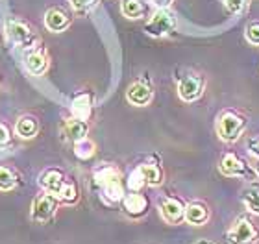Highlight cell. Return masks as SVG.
I'll use <instances>...</instances> for the list:
<instances>
[{"instance_id": "cell-1", "label": "cell", "mask_w": 259, "mask_h": 244, "mask_svg": "<svg viewBox=\"0 0 259 244\" xmlns=\"http://www.w3.org/2000/svg\"><path fill=\"white\" fill-rule=\"evenodd\" d=\"M97 183L100 185L109 200H120L122 198V185H120V176L115 168H102L95 174Z\"/></svg>"}, {"instance_id": "cell-26", "label": "cell", "mask_w": 259, "mask_h": 244, "mask_svg": "<svg viewBox=\"0 0 259 244\" xmlns=\"http://www.w3.org/2000/svg\"><path fill=\"white\" fill-rule=\"evenodd\" d=\"M246 41L252 44H259V22H252L246 28Z\"/></svg>"}, {"instance_id": "cell-14", "label": "cell", "mask_w": 259, "mask_h": 244, "mask_svg": "<svg viewBox=\"0 0 259 244\" xmlns=\"http://www.w3.org/2000/svg\"><path fill=\"white\" fill-rule=\"evenodd\" d=\"M87 122L85 120H81V119H70V120H67V124H65V135L69 137L70 141H74V142H78V141H81V139H85V135H87Z\"/></svg>"}, {"instance_id": "cell-5", "label": "cell", "mask_w": 259, "mask_h": 244, "mask_svg": "<svg viewBox=\"0 0 259 244\" xmlns=\"http://www.w3.org/2000/svg\"><path fill=\"white\" fill-rule=\"evenodd\" d=\"M8 35H10L11 43L17 44L19 48H32L35 44V35L24 22H10Z\"/></svg>"}, {"instance_id": "cell-18", "label": "cell", "mask_w": 259, "mask_h": 244, "mask_svg": "<svg viewBox=\"0 0 259 244\" xmlns=\"http://www.w3.org/2000/svg\"><path fill=\"white\" fill-rule=\"evenodd\" d=\"M185 220L189 224H194V226L204 224L205 220H207V209H205L204 204L194 202V204L185 207Z\"/></svg>"}, {"instance_id": "cell-16", "label": "cell", "mask_w": 259, "mask_h": 244, "mask_svg": "<svg viewBox=\"0 0 259 244\" xmlns=\"http://www.w3.org/2000/svg\"><path fill=\"white\" fill-rule=\"evenodd\" d=\"M39 130V124L35 117H30V115H24L21 119L17 120V133L22 137V139H32L35 137Z\"/></svg>"}, {"instance_id": "cell-12", "label": "cell", "mask_w": 259, "mask_h": 244, "mask_svg": "<svg viewBox=\"0 0 259 244\" xmlns=\"http://www.w3.org/2000/svg\"><path fill=\"white\" fill-rule=\"evenodd\" d=\"M161 215L167 222L176 224L185 217V209H184V206H182V202L180 200L167 198V200L161 204Z\"/></svg>"}, {"instance_id": "cell-4", "label": "cell", "mask_w": 259, "mask_h": 244, "mask_svg": "<svg viewBox=\"0 0 259 244\" xmlns=\"http://www.w3.org/2000/svg\"><path fill=\"white\" fill-rule=\"evenodd\" d=\"M58 204H60V198L54 194H39L35 200H33V207H32V218L35 222H47L52 215L58 209Z\"/></svg>"}, {"instance_id": "cell-9", "label": "cell", "mask_w": 259, "mask_h": 244, "mask_svg": "<svg viewBox=\"0 0 259 244\" xmlns=\"http://www.w3.org/2000/svg\"><path fill=\"white\" fill-rule=\"evenodd\" d=\"M126 98H128V102L134 104V106H146V104H150V100H152V89L146 85V83H143V81H135V83H132V85L128 87Z\"/></svg>"}, {"instance_id": "cell-6", "label": "cell", "mask_w": 259, "mask_h": 244, "mask_svg": "<svg viewBox=\"0 0 259 244\" xmlns=\"http://www.w3.org/2000/svg\"><path fill=\"white\" fill-rule=\"evenodd\" d=\"M255 237H257V231L254 229V226L246 218H241L230 231L228 240H230V244H252Z\"/></svg>"}, {"instance_id": "cell-28", "label": "cell", "mask_w": 259, "mask_h": 244, "mask_svg": "<svg viewBox=\"0 0 259 244\" xmlns=\"http://www.w3.org/2000/svg\"><path fill=\"white\" fill-rule=\"evenodd\" d=\"M244 2H246V0H224V4H226L228 11H232V13H235V15L243 11Z\"/></svg>"}, {"instance_id": "cell-20", "label": "cell", "mask_w": 259, "mask_h": 244, "mask_svg": "<svg viewBox=\"0 0 259 244\" xmlns=\"http://www.w3.org/2000/svg\"><path fill=\"white\" fill-rule=\"evenodd\" d=\"M141 168V174H143V178H145V183L148 185H159L161 183V178L163 174L159 170L157 165H143Z\"/></svg>"}, {"instance_id": "cell-33", "label": "cell", "mask_w": 259, "mask_h": 244, "mask_svg": "<svg viewBox=\"0 0 259 244\" xmlns=\"http://www.w3.org/2000/svg\"><path fill=\"white\" fill-rule=\"evenodd\" d=\"M257 172H259V163H257Z\"/></svg>"}, {"instance_id": "cell-21", "label": "cell", "mask_w": 259, "mask_h": 244, "mask_svg": "<svg viewBox=\"0 0 259 244\" xmlns=\"http://www.w3.org/2000/svg\"><path fill=\"white\" fill-rule=\"evenodd\" d=\"M243 204L252 213L259 215V187H248L243 190Z\"/></svg>"}, {"instance_id": "cell-23", "label": "cell", "mask_w": 259, "mask_h": 244, "mask_svg": "<svg viewBox=\"0 0 259 244\" xmlns=\"http://www.w3.org/2000/svg\"><path fill=\"white\" fill-rule=\"evenodd\" d=\"M17 179L10 168L0 167V190H11L15 187Z\"/></svg>"}, {"instance_id": "cell-29", "label": "cell", "mask_w": 259, "mask_h": 244, "mask_svg": "<svg viewBox=\"0 0 259 244\" xmlns=\"http://www.w3.org/2000/svg\"><path fill=\"white\" fill-rule=\"evenodd\" d=\"M10 130L6 128L2 122H0V147H6L8 142H10Z\"/></svg>"}, {"instance_id": "cell-2", "label": "cell", "mask_w": 259, "mask_h": 244, "mask_svg": "<svg viewBox=\"0 0 259 244\" xmlns=\"http://www.w3.org/2000/svg\"><path fill=\"white\" fill-rule=\"evenodd\" d=\"M176 26V21H174V15L168 10H157L152 19L146 22V33L152 35V37H163L170 33Z\"/></svg>"}, {"instance_id": "cell-17", "label": "cell", "mask_w": 259, "mask_h": 244, "mask_svg": "<svg viewBox=\"0 0 259 244\" xmlns=\"http://www.w3.org/2000/svg\"><path fill=\"white\" fill-rule=\"evenodd\" d=\"M72 113H74L76 119H81V120L89 119V115H91V96L87 92L78 94L72 100Z\"/></svg>"}, {"instance_id": "cell-27", "label": "cell", "mask_w": 259, "mask_h": 244, "mask_svg": "<svg viewBox=\"0 0 259 244\" xmlns=\"http://www.w3.org/2000/svg\"><path fill=\"white\" fill-rule=\"evenodd\" d=\"M70 4L78 11H87L91 10V8H95L98 4V0H70Z\"/></svg>"}, {"instance_id": "cell-3", "label": "cell", "mask_w": 259, "mask_h": 244, "mask_svg": "<svg viewBox=\"0 0 259 244\" xmlns=\"http://www.w3.org/2000/svg\"><path fill=\"white\" fill-rule=\"evenodd\" d=\"M244 128V119L243 117H239L237 113H233V111H228L221 117L219 120V135L224 139V141H235L239 135H241V131Z\"/></svg>"}, {"instance_id": "cell-24", "label": "cell", "mask_w": 259, "mask_h": 244, "mask_svg": "<svg viewBox=\"0 0 259 244\" xmlns=\"http://www.w3.org/2000/svg\"><path fill=\"white\" fill-rule=\"evenodd\" d=\"M60 200L67 202V204H72V202L78 200V189H76L74 183H70V181L65 183L63 190H61V194H60Z\"/></svg>"}, {"instance_id": "cell-7", "label": "cell", "mask_w": 259, "mask_h": 244, "mask_svg": "<svg viewBox=\"0 0 259 244\" xmlns=\"http://www.w3.org/2000/svg\"><path fill=\"white\" fill-rule=\"evenodd\" d=\"M202 78L200 76H194V74H189V76H185L180 80V85H178V94L182 100L185 102H193L196 98L202 94Z\"/></svg>"}, {"instance_id": "cell-10", "label": "cell", "mask_w": 259, "mask_h": 244, "mask_svg": "<svg viewBox=\"0 0 259 244\" xmlns=\"http://www.w3.org/2000/svg\"><path fill=\"white\" fill-rule=\"evenodd\" d=\"M221 170L222 174H226V176H233V178H243L248 174V168L244 165L237 156H233V154H226L221 161Z\"/></svg>"}, {"instance_id": "cell-32", "label": "cell", "mask_w": 259, "mask_h": 244, "mask_svg": "<svg viewBox=\"0 0 259 244\" xmlns=\"http://www.w3.org/2000/svg\"><path fill=\"white\" fill-rule=\"evenodd\" d=\"M196 244H211V242H207V240H200V242H196Z\"/></svg>"}, {"instance_id": "cell-30", "label": "cell", "mask_w": 259, "mask_h": 244, "mask_svg": "<svg viewBox=\"0 0 259 244\" xmlns=\"http://www.w3.org/2000/svg\"><path fill=\"white\" fill-rule=\"evenodd\" d=\"M248 150L252 156H257L259 158V139H252V141L248 142Z\"/></svg>"}, {"instance_id": "cell-13", "label": "cell", "mask_w": 259, "mask_h": 244, "mask_svg": "<svg viewBox=\"0 0 259 244\" xmlns=\"http://www.w3.org/2000/svg\"><path fill=\"white\" fill-rule=\"evenodd\" d=\"M26 69L35 76H41L49 69L47 54H43L41 50H32L30 54H26Z\"/></svg>"}, {"instance_id": "cell-19", "label": "cell", "mask_w": 259, "mask_h": 244, "mask_svg": "<svg viewBox=\"0 0 259 244\" xmlns=\"http://www.w3.org/2000/svg\"><path fill=\"white\" fill-rule=\"evenodd\" d=\"M120 10L124 13L128 19H139L143 13H145V4H143V0H122V6H120Z\"/></svg>"}, {"instance_id": "cell-8", "label": "cell", "mask_w": 259, "mask_h": 244, "mask_svg": "<svg viewBox=\"0 0 259 244\" xmlns=\"http://www.w3.org/2000/svg\"><path fill=\"white\" fill-rule=\"evenodd\" d=\"M65 176L60 172V170H47V172L41 174V178H39V185L43 187L47 192H50V194H54L60 198L61 194V190H63L65 187Z\"/></svg>"}, {"instance_id": "cell-31", "label": "cell", "mask_w": 259, "mask_h": 244, "mask_svg": "<svg viewBox=\"0 0 259 244\" xmlns=\"http://www.w3.org/2000/svg\"><path fill=\"white\" fill-rule=\"evenodd\" d=\"M154 2V6H157L159 10H167L168 6L172 4V0H152Z\"/></svg>"}, {"instance_id": "cell-11", "label": "cell", "mask_w": 259, "mask_h": 244, "mask_svg": "<svg viewBox=\"0 0 259 244\" xmlns=\"http://www.w3.org/2000/svg\"><path fill=\"white\" fill-rule=\"evenodd\" d=\"M45 24L50 32H63L65 28H69L70 17L67 15V11L60 10V8H52L45 17Z\"/></svg>"}, {"instance_id": "cell-15", "label": "cell", "mask_w": 259, "mask_h": 244, "mask_svg": "<svg viewBox=\"0 0 259 244\" xmlns=\"http://www.w3.org/2000/svg\"><path fill=\"white\" fill-rule=\"evenodd\" d=\"M146 206H148V200H146L143 194H137V192H132L124 198V209L126 213L134 215V217H139L146 211Z\"/></svg>"}, {"instance_id": "cell-25", "label": "cell", "mask_w": 259, "mask_h": 244, "mask_svg": "<svg viewBox=\"0 0 259 244\" xmlns=\"http://www.w3.org/2000/svg\"><path fill=\"white\" fill-rule=\"evenodd\" d=\"M145 185V178H143V174H141V168H137V170H134V172L130 174V179H128V187L132 190H137L141 189Z\"/></svg>"}, {"instance_id": "cell-22", "label": "cell", "mask_w": 259, "mask_h": 244, "mask_svg": "<svg viewBox=\"0 0 259 244\" xmlns=\"http://www.w3.org/2000/svg\"><path fill=\"white\" fill-rule=\"evenodd\" d=\"M74 154L80 159H89V158H93V154H95V144H93L91 141H87V139H81V141L76 142Z\"/></svg>"}]
</instances>
